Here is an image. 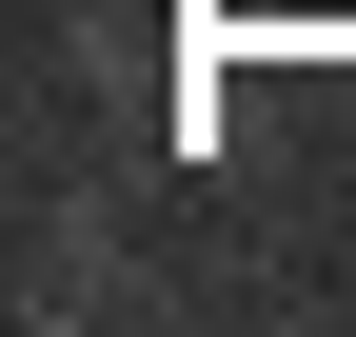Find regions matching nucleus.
<instances>
[{
  "mask_svg": "<svg viewBox=\"0 0 356 337\" xmlns=\"http://www.w3.org/2000/svg\"><path fill=\"white\" fill-rule=\"evenodd\" d=\"M0 298H20V318H119V298H139V278H119V219H99V198H40Z\"/></svg>",
  "mask_w": 356,
  "mask_h": 337,
  "instance_id": "obj_1",
  "label": "nucleus"
}]
</instances>
